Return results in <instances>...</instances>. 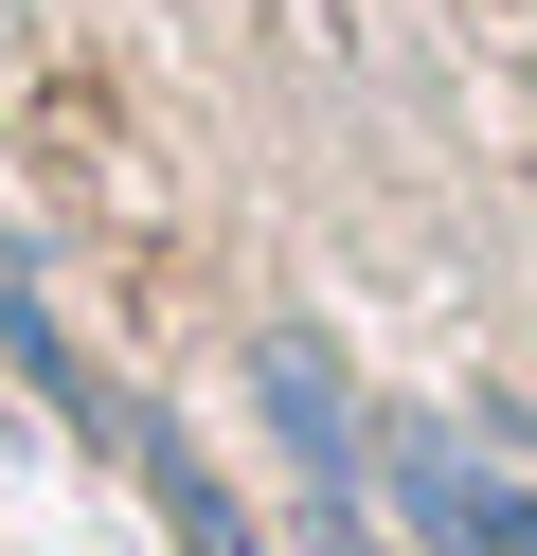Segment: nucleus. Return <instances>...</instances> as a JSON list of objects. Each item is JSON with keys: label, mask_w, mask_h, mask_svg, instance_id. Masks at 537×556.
Wrapping results in <instances>:
<instances>
[{"label": "nucleus", "mask_w": 537, "mask_h": 556, "mask_svg": "<svg viewBox=\"0 0 537 556\" xmlns=\"http://www.w3.org/2000/svg\"><path fill=\"white\" fill-rule=\"evenodd\" d=\"M394 484H412V520L448 556H537V503H501L484 467H448V448H394Z\"/></svg>", "instance_id": "obj_1"}]
</instances>
